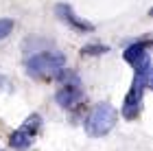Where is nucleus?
<instances>
[{
	"label": "nucleus",
	"mask_w": 153,
	"mask_h": 151,
	"mask_svg": "<svg viewBox=\"0 0 153 151\" xmlns=\"http://www.w3.org/2000/svg\"><path fill=\"white\" fill-rule=\"evenodd\" d=\"M149 86H151V59H149V55H144L134 66V83H131L127 97H125V103H123V116L127 121H136L140 116L142 97Z\"/></svg>",
	"instance_id": "nucleus-1"
},
{
	"label": "nucleus",
	"mask_w": 153,
	"mask_h": 151,
	"mask_svg": "<svg viewBox=\"0 0 153 151\" xmlns=\"http://www.w3.org/2000/svg\"><path fill=\"white\" fill-rule=\"evenodd\" d=\"M66 72V55L59 51H44L26 59V74L35 81H57Z\"/></svg>",
	"instance_id": "nucleus-2"
},
{
	"label": "nucleus",
	"mask_w": 153,
	"mask_h": 151,
	"mask_svg": "<svg viewBox=\"0 0 153 151\" xmlns=\"http://www.w3.org/2000/svg\"><path fill=\"white\" fill-rule=\"evenodd\" d=\"M116 121H118V112L114 109V105L96 103L92 107V112L88 114L83 127H85V134L90 138H103V136H107L116 127Z\"/></svg>",
	"instance_id": "nucleus-3"
},
{
	"label": "nucleus",
	"mask_w": 153,
	"mask_h": 151,
	"mask_svg": "<svg viewBox=\"0 0 153 151\" xmlns=\"http://www.w3.org/2000/svg\"><path fill=\"white\" fill-rule=\"evenodd\" d=\"M61 81H64V86L55 92L57 105L64 107V109H76L83 103V99H85V92H83V88H81L79 77H76V74H68V70H66L61 74Z\"/></svg>",
	"instance_id": "nucleus-4"
},
{
	"label": "nucleus",
	"mask_w": 153,
	"mask_h": 151,
	"mask_svg": "<svg viewBox=\"0 0 153 151\" xmlns=\"http://www.w3.org/2000/svg\"><path fill=\"white\" fill-rule=\"evenodd\" d=\"M42 129V116L39 114H31L29 118L24 121L22 127H18L16 132L9 136V145L18 151H24L33 145V140H35L37 132Z\"/></svg>",
	"instance_id": "nucleus-5"
},
{
	"label": "nucleus",
	"mask_w": 153,
	"mask_h": 151,
	"mask_svg": "<svg viewBox=\"0 0 153 151\" xmlns=\"http://www.w3.org/2000/svg\"><path fill=\"white\" fill-rule=\"evenodd\" d=\"M55 16H57L59 22H64L66 26H70V29L76 31V33H92L94 31V24L88 22V20H83V18H79L68 2L55 4Z\"/></svg>",
	"instance_id": "nucleus-6"
},
{
	"label": "nucleus",
	"mask_w": 153,
	"mask_h": 151,
	"mask_svg": "<svg viewBox=\"0 0 153 151\" xmlns=\"http://www.w3.org/2000/svg\"><path fill=\"white\" fill-rule=\"evenodd\" d=\"M149 46H151V39H140V42H136V44H131V46L125 48L123 59L127 61V64L136 66L138 61L144 57V55H149Z\"/></svg>",
	"instance_id": "nucleus-7"
},
{
	"label": "nucleus",
	"mask_w": 153,
	"mask_h": 151,
	"mask_svg": "<svg viewBox=\"0 0 153 151\" xmlns=\"http://www.w3.org/2000/svg\"><path fill=\"white\" fill-rule=\"evenodd\" d=\"M109 51V46L105 44H88L81 48V55H88V57H96V55H105Z\"/></svg>",
	"instance_id": "nucleus-8"
},
{
	"label": "nucleus",
	"mask_w": 153,
	"mask_h": 151,
	"mask_svg": "<svg viewBox=\"0 0 153 151\" xmlns=\"http://www.w3.org/2000/svg\"><path fill=\"white\" fill-rule=\"evenodd\" d=\"M13 26H16V22H13L11 18H0V42H2L4 37L11 35Z\"/></svg>",
	"instance_id": "nucleus-9"
},
{
	"label": "nucleus",
	"mask_w": 153,
	"mask_h": 151,
	"mask_svg": "<svg viewBox=\"0 0 153 151\" xmlns=\"http://www.w3.org/2000/svg\"><path fill=\"white\" fill-rule=\"evenodd\" d=\"M0 90H7V92H11L13 90V86H11V81L4 77V74H0Z\"/></svg>",
	"instance_id": "nucleus-10"
}]
</instances>
